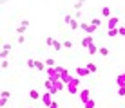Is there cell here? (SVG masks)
I'll use <instances>...</instances> for the list:
<instances>
[{"mask_svg": "<svg viewBox=\"0 0 125 108\" xmlns=\"http://www.w3.org/2000/svg\"><path fill=\"white\" fill-rule=\"evenodd\" d=\"M118 27H120V18L116 15L107 18V29H118Z\"/></svg>", "mask_w": 125, "mask_h": 108, "instance_id": "6da1fadb", "label": "cell"}, {"mask_svg": "<svg viewBox=\"0 0 125 108\" xmlns=\"http://www.w3.org/2000/svg\"><path fill=\"white\" fill-rule=\"evenodd\" d=\"M60 79H62V81H63L65 85H69V83L73 81V74H71V72L67 70V68H63V70L60 72Z\"/></svg>", "mask_w": 125, "mask_h": 108, "instance_id": "7a4b0ae2", "label": "cell"}, {"mask_svg": "<svg viewBox=\"0 0 125 108\" xmlns=\"http://www.w3.org/2000/svg\"><path fill=\"white\" fill-rule=\"evenodd\" d=\"M11 52V43H4L2 50H0V59H7V56Z\"/></svg>", "mask_w": 125, "mask_h": 108, "instance_id": "3957f363", "label": "cell"}, {"mask_svg": "<svg viewBox=\"0 0 125 108\" xmlns=\"http://www.w3.org/2000/svg\"><path fill=\"white\" fill-rule=\"evenodd\" d=\"M40 101H42V105H44V106L47 108V106L51 105V103H53V94H51V92L42 94V99H40Z\"/></svg>", "mask_w": 125, "mask_h": 108, "instance_id": "277c9868", "label": "cell"}, {"mask_svg": "<svg viewBox=\"0 0 125 108\" xmlns=\"http://www.w3.org/2000/svg\"><path fill=\"white\" fill-rule=\"evenodd\" d=\"M89 99H93V97H91V90H89V88L80 90V101H82V103H87Z\"/></svg>", "mask_w": 125, "mask_h": 108, "instance_id": "5b68a950", "label": "cell"}, {"mask_svg": "<svg viewBox=\"0 0 125 108\" xmlns=\"http://www.w3.org/2000/svg\"><path fill=\"white\" fill-rule=\"evenodd\" d=\"M91 43H94V38L91 36V34H89V36H87V34H85V36H83V38H82V40H80V45L83 47V49H87V47L91 45Z\"/></svg>", "mask_w": 125, "mask_h": 108, "instance_id": "8992f818", "label": "cell"}, {"mask_svg": "<svg viewBox=\"0 0 125 108\" xmlns=\"http://www.w3.org/2000/svg\"><path fill=\"white\" fill-rule=\"evenodd\" d=\"M89 74H91V70H89L87 67H78L76 68V76L78 77H87Z\"/></svg>", "mask_w": 125, "mask_h": 108, "instance_id": "52a82bcc", "label": "cell"}, {"mask_svg": "<svg viewBox=\"0 0 125 108\" xmlns=\"http://www.w3.org/2000/svg\"><path fill=\"white\" fill-rule=\"evenodd\" d=\"M98 52H100V47H96L94 43H91V45L87 47V54L89 56H94V54H98Z\"/></svg>", "mask_w": 125, "mask_h": 108, "instance_id": "ba28073f", "label": "cell"}, {"mask_svg": "<svg viewBox=\"0 0 125 108\" xmlns=\"http://www.w3.org/2000/svg\"><path fill=\"white\" fill-rule=\"evenodd\" d=\"M116 85H118V86H123L125 85V72H122V74L116 76Z\"/></svg>", "mask_w": 125, "mask_h": 108, "instance_id": "9c48e42d", "label": "cell"}, {"mask_svg": "<svg viewBox=\"0 0 125 108\" xmlns=\"http://www.w3.org/2000/svg\"><path fill=\"white\" fill-rule=\"evenodd\" d=\"M34 68H36L38 72H44V70H47L45 63H44V61H38V59H36V63H34Z\"/></svg>", "mask_w": 125, "mask_h": 108, "instance_id": "30bf717a", "label": "cell"}, {"mask_svg": "<svg viewBox=\"0 0 125 108\" xmlns=\"http://www.w3.org/2000/svg\"><path fill=\"white\" fill-rule=\"evenodd\" d=\"M83 4H85V0H76V2L73 4V9H74V11H82Z\"/></svg>", "mask_w": 125, "mask_h": 108, "instance_id": "8fae6325", "label": "cell"}, {"mask_svg": "<svg viewBox=\"0 0 125 108\" xmlns=\"http://www.w3.org/2000/svg\"><path fill=\"white\" fill-rule=\"evenodd\" d=\"M73 20H74V15H71V13H67V15L63 16V24H65V25H71Z\"/></svg>", "mask_w": 125, "mask_h": 108, "instance_id": "7c38bea8", "label": "cell"}, {"mask_svg": "<svg viewBox=\"0 0 125 108\" xmlns=\"http://www.w3.org/2000/svg\"><path fill=\"white\" fill-rule=\"evenodd\" d=\"M45 74H47V77H53V76H56V74H58V72H56V67H47Z\"/></svg>", "mask_w": 125, "mask_h": 108, "instance_id": "4fadbf2b", "label": "cell"}, {"mask_svg": "<svg viewBox=\"0 0 125 108\" xmlns=\"http://www.w3.org/2000/svg\"><path fill=\"white\" fill-rule=\"evenodd\" d=\"M67 92H69V94H80V92H78V86L73 85V83L67 85Z\"/></svg>", "mask_w": 125, "mask_h": 108, "instance_id": "5bb4252c", "label": "cell"}, {"mask_svg": "<svg viewBox=\"0 0 125 108\" xmlns=\"http://www.w3.org/2000/svg\"><path fill=\"white\" fill-rule=\"evenodd\" d=\"M42 85H44V88L47 90V92H49V90L53 88V81H51V77H47V79H44V83H42Z\"/></svg>", "mask_w": 125, "mask_h": 108, "instance_id": "9a60e30c", "label": "cell"}, {"mask_svg": "<svg viewBox=\"0 0 125 108\" xmlns=\"http://www.w3.org/2000/svg\"><path fill=\"white\" fill-rule=\"evenodd\" d=\"M29 97L34 99V101H36V99H42V96H40V92H38V90H31V92H29Z\"/></svg>", "mask_w": 125, "mask_h": 108, "instance_id": "2e32d148", "label": "cell"}, {"mask_svg": "<svg viewBox=\"0 0 125 108\" xmlns=\"http://www.w3.org/2000/svg\"><path fill=\"white\" fill-rule=\"evenodd\" d=\"M102 16H105V18H111V7H102Z\"/></svg>", "mask_w": 125, "mask_h": 108, "instance_id": "e0dca14e", "label": "cell"}, {"mask_svg": "<svg viewBox=\"0 0 125 108\" xmlns=\"http://www.w3.org/2000/svg\"><path fill=\"white\" fill-rule=\"evenodd\" d=\"M25 40H27V36H25V34H18V38H16V43H18V45H24Z\"/></svg>", "mask_w": 125, "mask_h": 108, "instance_id": "ac0fdd59", "label": "cell"}, {"mask_svg": "<svg viewBox=\"0 0 125 108\" xmlns=\"http://www.w3.org/2000/svg\"><path fill=\"white\" fill-rule=\"evenodd\" d=\"M62 43H63V49H73V45H74V43L69 40V38H65V40H63Z\"/></svg>", "mask_w": 125, "mask_h": 108, "instance_id": "d6986e66", "label": "cell"}, {"mask_svg": "<svg viewBox=\"0 0 125 108\" xmlns=\"http://www.w3.org/2000/svg\"><path fill=\"white\" fill-rule=\"evenodd\" d=\"M53 49H54V50H62V49H63V43H62V42H58V40H54Z\"/></svg>", "mask_w": 125, "mask_h": 108, "instance_id": "ffe728a7", "label": "cell"}, {"mask_svg": "<svg viewBox=\"0 0 125 108\" xmlns=\"http://www.w3.org/2000/svg\"><path fill=\"white\" fill-rule=\"evenodd\" d=\"M69 27H71V31H76V29H80V22L78 20H73V24L69 25Z\"/></svg>", "mask_w": 125, "mask_h": 108, "instance_id": "44dd1931", "label": "cell"}, {"mask_svg": "<svg viewBox=\"0 0 125 108\" xmlns=\"http://www.w3.org/2000/svg\"><path fill=\"white\" fill-rule=\"evenodd\" d=\"M107 34H109L111 38H114V36H120V33H118V29H109L107 31Z\"/></svg>", "mask_w": 125, "mask_h": 108, "instance_id": "7402d4cb", "label": "cell"}, {"mask_svg": "<svg viewBox=\"0 0 125 108\" xmlns=\"http://www.w3.org/2000/svg\"><path fill=\"white\" fill-rule=\"evenodd\" d=\"M87 68H89V70H91V74H93V72H96L98 70V67H96V63H87Z\"/></svg>", "mask_w": 125, "mask_h": 108, "instance_id": "603a6c76", "label": "cell"}, {"mask_svg": "<svg viewBox=\"0 0 125 108\" xmlns=\"http://www.w3.org/2000/svg\"><path fill=\"white\" fill-rule=\"evenodd\" d=\"M53 43H54V38H53V36H47V38H45V45H47V47H53Z\"/></svg>", "mask_w": 125, "mask_h": 108, "instance_id": "cb8c5ba5", "label": "cell"}, {"mask_svg": "<svg viewBox=\"0 0 125 108\" xmlns=\"http://www.w3.org/2000/svg\"><path fill=\"white\" fill-rule=\"evenodd\" d=\"M44 63H45V67H54V65H56V63H54V59H53V58H47Z\"/></svg>", "mask_w": 125, "mask_h": 108, "instance_id": "d4e9b609", "label": "cell"}, {"mask_svg": "<svg viewBox=\"0 0 125 108\" xmlns=\"http://www.w3.org/2000/svg\"><path fill=\"white\" fill-rule=\"evenodd\" d=\"M25 31H27L25 25H18V27H16V33H18V34H25Z\"/></svg>", "mask_w": 125, "mask_h": 108, "instance_id": "484cf974", "label": "cell"}, {"mask_svg": "<svg viewBox=\"0 0 125 108\" xmlns=\"http://www.w3.org/2000/svg\"><path fill=\"white\" fill-rule=\"evenodd\" d=\"M100 56H109V49L107 47H100V52H98Z\"/></svg>", "mask_w": 125, "mask_h": 108, "instance_id": "4316f807", "label": "cell"}, {"mask_svg": "<svg viewBox=\"0 0 125 108\" xmlns=\"http://www.w3.org/2000/svg\"><path fill=\"white\" fill-rule=\"evenodd\" d=\"M83 108H94V99H89L87 103H83Z\"/></svg>", "mask_w": 125, "mask_h": 108, "instance_id": "83f0119b", "label": "cell"}, {"mask_svg": "<svg viewBox=\"0 0 125 108\" xmlns=\"http://www.w3.org/2000/svg\"><path fill=\"white\" fill-rule=\"evenodd\" d=\"M91 24L94 25V27H100V25H102V20H100V18H93Z\"/></svg>", "mask_w": 125, "mask_h": 108, "instance_id": "f1b7e54d", "label": "cell"}, {"mask_svg": "<svg viewBox=\"0 0 125 108\" xmlns=\"http://www.w3.org/2000/svg\"><path fill=\"white\" fill-rule=\"evenodd\" d=\"M118 96L120 97H125V85L123 86H118Z\"/></svg>", "mask_w": 125, "mask_h": 108, "instance_id": "f546056e", "label": "cell"}, {"mask_svg": "<svg viewBox=\"0 0 125 108\" xmlns=\"http://www.w3.org/2000/svg\"><path fill=\"white\" fill-rule=\"evenodd\" d=\"M34 63H36V59H31V58H29V59H27V63H25V65H27L29 68H34Z\"/></svg>", "mask_w": 125, "mask_h": 108, "instance_id": "4dcf8cb0", "label": "cell"}, {"mask_svg": "<svg viewBox=\"0 0 125 108\" xmlns=\"http://www.w3.org/2000/svg\"><path fill=\"white\" fill-rule=\"evenodd\" d=\"M9 96H11V92H9V90H4V92L0 94V97H4V99H9Z\"/></svg>", "mask_w": 125, "mask_h": 108, "instance_id": "1f68e13d", "label": "cell"}, {"mask_svg": "<svg viewBox=\"0 0 125 108\" xmlns=\"http://www.w3.org/2000/svg\"><path fill=\"white\" fill-rule=\"evenodd\" d=\"M0 67H2V70H6V68L9 67V61H7V59H2V65H0Z\"/></svg>", "mask_w": 125, "mask_h": 108, "instance_id": "d6a6232c", "label": "cell"}, {"mask_svg": "<svg viewBox=\"0 0 125 108\" xmlns=\"http://www.w3.org/2000/svg\"><path fill=\"white\" fill-rule=\"evenodd\" d=\"M6 105H7V99L0 97V108H6Z\"/></svg>", "mask_w": 125, "mask_h": 108, "instance_id": "836d02e7", "label": "cell"}, {"mask_svg": "<svg viewBox=\"0 0 125 108\" xmlns=\"http://www.w3.org/2000/svg\"><path fill=\"white\" fill-rule=\"evenodd\" d=\"M118 33H120V36H125V27H123V25L118 27Z\"/></svg>", "mask_w": 125, "mask_h": 108, "instance_id": "e575fe53", "label": "cell"}, {"mask_svg": "<svg viewBox=\"0 0 125 108\" xmlns=\"http://www.w3.org/2000/svg\"><path fill=\"white\" fill-rule=\"evenodd\" d=\"M82 18V11H74V20H80Z\"/></svg>", "mask_w": 125, "mask_h": 108, "instance_id": "d590c367", "label": "cell"}, {"mask_svg": "<svg viewBox=\"0 0 125 108\" xmlns=\"http://www.w3.org/2000/svg\"><path fill=\"white\" fill-rule=\"evenodd\" d=\"M71 83H73V85H76V86H78V85H80V79H78V77H73V81H71Z\"/></svg>", "mask_w": 125, "mask_h": 108, "instance_id": "8d00e7d4", "label": "cell"}, {"mask_svg": "<svg viewBox=\"0 0 125 108\" xmlns=\"http://www.w3.org/2000/svg\"><path fill=\"white\" fill-rule=\"evenodd\" d=\"M47 108H58V103H56V101H53V103H51V105L47 106Z\"/></svg>", "mask_w": 125, "mask_h": 108, "instance_id": "74e56055", "label": "cell"}, {"mask_svg": "<svg viewBox=\"0 0 125 108\" xmlns=\"http://www.w3.org/2000/svg\"><path fill=\"white\" fill-rule=\"evenodd\" d=\"M7 2H9V0H0V4H2V6H6Z\"/></svg>", "mask_w": 125, "mask_h": 108, "instance_id": "f35d334b", "label": "cell"}, {"mask_svg": "<svg viewBox=\"0 0 125 108\" xmlns=\"http://www.w3.org/2000/svg\"><path fill=\"white\" fill-rule=\"evenodd\" d=\"M29 108H34V106H29Z\"/></svg>", "mask_w": 125, "mask_h": 108, "instance_id": "ab89813d", "label": "cell"}, {"mask_svg": "<svg viewBox=\"0 0 125 108\" xmlns=\"http://www.w3.org/2000/svg\"><path fill=\"white\" fill-rule=\"evenodd\" d=\"M123 72H125V70H123Z\"/></svg>", "mask_w": 125, "mask_h": 108, "instance_id": "60d3db41", "label": "cell"}]
</instances>
